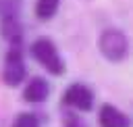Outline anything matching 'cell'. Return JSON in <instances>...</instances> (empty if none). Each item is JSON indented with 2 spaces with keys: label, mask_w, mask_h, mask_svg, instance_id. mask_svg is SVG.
<instances>
[{
  "label": "cell",
  "mask_w": 133,
  "mask_h": 127,
  "mask_svg": "<svg viewBox=\"0 0 133 127\" xmlns=\"http://www.w3.org/2000/svg\"><path fill=\"white\" fill-rule=\"evenodd\" d=\"M31 54H33V58H35L44 69H48L52 75H62V73H64V62H62L56 46L52 44V40H48V37H37V40L31 44Z\"/></svg>",
  "instance_id": "obj_1"
},
{
  "label": "cell",
  "mask_w": 133,
  "mask_h": 127,
  "mask_svg": "<svg viewBox=\"0 0 133 127\" xmlns=\"http://www.w3.org/2000/svg\"><path fill=\"white\" fill-rule=\"evenodd\" d=\"M100 52L108 58V60H123L129 52V44L123 31L118 29H106L100 35Z\"/></svg>",
  "instance_id": "obj_2"
},
{
  "label": "cell",
  "mask_w": 133,
  "mask_h": 127,
  "mask_svg": "<svg viewBox=\"0 0 133 127\" xmlns=\"http://www.w3.org/2000/svg\"><path fill=\"white\" fill-rule=\"evenodd\" d=\"M62 104L87 112L94 106V92L87 85H83V83H73V85L66 87V92L62 96Z\"/></svg>",
  "instance_id": "obj_3"
},
{
  "label": "cell",
  "mask_w": 133,
  "mask_h": 127,
  "mask_svg": "<svg viewBox=\"0 0 133 127\" xmlns=\"http://www.w3.org/2000/svg\"><path fill=\"white\" fill-rule=\"evenodd\" d=\"M25 62L21 58V52L17 48H12L8 54H6V62H4V71H2V77H4V83L6 85H19L23 79H25Z\"/></svg>",
  "instance_id": "obj_4"
},
{
  "label": "cell",
  "mask_w": 133,
  "mask_h": 127,
  "mask_svg": "<svg viewBox=\"0 0 133 127\" xmlns=\"http://www.w3.org/2000/svg\"><path fill=\"white\" fill-rule=\"evenodd\" d=\"M48 94H50L48 81L42 79V77H33V79L27 83V87H25V92H23V98H25L27 102H31V104H37V102H44V100L48 98Z\"/></svg>",
  "instance_id": "obj_5"
},
{
  "label": "cell",
  "mask_w": 133,
  "mask_h": 127,
  "mask_svg": "<svg viewBox=\"0 0 133 127\" xmlns=\"http://www.w3.org/2000/svg\"><path fill=\"white\" fill-rule=\"evenodd\" d=\"M100 125L102 127H129V117L123 115L112 104H104L100 108Z\"/></svg>",
  "instance_id": "obj_6"
},
{
  "label": "cell",
  "mask_w": 133,
  "mask_h": 127,
  "mask_svg": "<svg viewBox=\"0 0 133 127\" xmlns=\"http://www.w3.org/2000/svg\"><path fill=\"white\" fill-rule=\"evenodd\" d=\"M58 2H60V0H37V4H35V15H37V19H42V21L52 19L54 12H56V8H58Z\"/></svg>",
  "instance_id": "obj_7"
},
{
  "label": "cell",
  "mask_w": 133,
  "mask_h": 127,
  "mask_svg": "<svg viewBox=\"0 0 133 127\" xmlns=\"http://www.w3.org/2000/svg\"><path fill=\"white\" fill-rule=\"evenodd\" d=\"M2 31H4V35H6L12 44L19 42V37H21V29H19V25H17V21H15L12 17H6V19H4Z\"/></svg>",
  "instance_id": "obj_8"
},
{
  "label": "cell",
  "mask_w": 133,
  "mask_h": 127,
  "mask_svg": "<svg viewBox=\"0 0 133 127\" xmlns=\"http://www.w3.org/2000/svg\"><path fill=\"white\" fill-rule=\"evenodd\" d=\"M12 127H39V123H37V117H35V115H31V112H21V115L15 119Z\"/></svg>",
  "instance_id": "obj_9"
},
{
  "label": "cell",
  "mask_w": 133,
  "mask_h": 127,
  "mask_svg": "<svg viewBox=\"0 0 133 127\" xmlns=\"http://www.w3.org/2000/svg\"><path fill=\"white\" fill-rule=\"evenodd\" d=\"M64 127H83V123H81L75 115H66V117H64Z\"/></svg>",
  "instance_id": "obj_10"
}]
</instances>
